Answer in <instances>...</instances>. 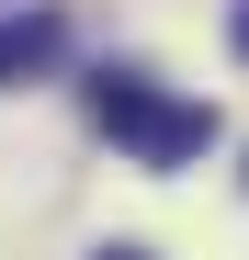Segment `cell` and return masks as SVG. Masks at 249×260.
Listing matches in <instances>:
<instances>
[{
	"instance_id": "4",
	"label": "cell",
	"mask_w": 249,
	"mask_h": 260,
	"mask_svg": "<svg viewBox=\"0 0 249 260\" xmlns=\"http://www.w3.org/2000/svg\"><path fill=\"white\" fill-rule=\"evenodd\" d=\"M238 57H249V12H238Z\"/></svg>"
},
{
	"instance_id": "2",
	"label": "cell",
	"mask_w": 249,
	"mask_h": 260,
	"mask_svg": "<svg viewBox=\"0 0 249 260\" xmlns=\"http://www.w3.org/2000/svg\"><path fill=\"white\" fill-rule=\"evenodd\" d=\"M57 57H68V23H57V12H0V91L46 79Z\"/></svg>"
},
{
	"instance_id": "3",
	"label": "cell",
	"mask_w": 249,
	"mask_h": 260,
	"mask_svg": "<svg viewBox=\"0 0 249 260\" xmlns=\"http://www.w3.org/2000/svg\"><path fill=\"white\" fill-rule=\"evenodd\" d=\"M102 260H147V249H102Z\"/></svg>"
},
{
	"instance_id": "1",
	"label": "cell",
	"mask_w": 249,
	"mask_h": 260,
	"mask_svg": "<svg viewBox=\"0 0 249 260\" xmlns=\"http://www.w3.org/2000/svg\"><path fill=\"white\" fill-rule=\"evenodd\" d=\"M91 124L124 147V158H147V170H181L215 147V102H170L147 68H102L91 79Z\"/></svg>"
}]
</instances>
